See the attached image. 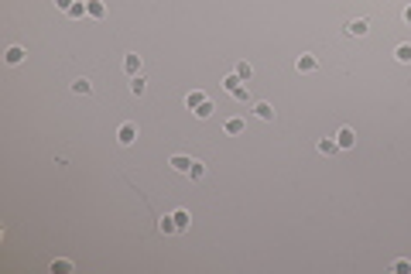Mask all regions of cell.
<instances>
[{
  "instance_id": "21",
  "label": "cell",
  "mask_w": 411,
  "mask_h": 274,
  "mask_svg": "<svg viewBox=\"0 0 411 274\" xmlns=\"http://www.w3.org/2000/svg\"><path fill=\"white\" fill-rule=\"evenodd\" d=\"M189 178H192V182H202V178H206V165H202V161H192V168H189Z\"/></svg>"
},
{
  "instance_id": "27",
  "label": "cell",
  "mask_w": 411,
  "mask_h": 274,
  "mask_svg": "<svg viewBox=\"0 0 411 274\" xmlns=\"http://www.w3.org/2000/svg\"><path fill=\"white\" fill-rule=\"evenodd\" d=\"M401 18H404V24H411V4L404 7V14H401Z\"/></svg>"
},
{
  "instance_id": "8",
  "label": "cell",
  "mask_w": 411,
  "mask_h": 274,
  "mask_svg": "<svg viewBox=\"0 0 411 274\" xmlns=\"http://www.w3.org/2000/svg\"><path fill=\"white\" fill-rule=\"evenodd\" d=\"M24 55H28V52H24L21 45H11V48L4 52V62H7V65H21V62H24Z\"/></svg>"
},
{
  "instance_id": "2",
  "label": "cell",
  "mask_w": 411,
  "mask_h": 274,
  "mask_svg": "<svg viewBox=\"0 0 411 274\" xmlns=\"http://www.w3.org/2000/svg\"><path fill=\"white\" fill-rule=\"evenodd\" d=\"M336 144H339V151L356 148V134H353V127H339V130H336Z\"/></svg>"
},
{
  "instance_id": "1",
  "label": "cell",
  "mask_w": 411,
  "mask_h": 274,
  "mask_svg": "<svg viewBox=\"0 0 411 274\" xmlns=\"http://www.w3.org/2000/svg\"><path fill=\"white\" fill-rule=\"evenodd\" d=\"M117 141L123 144V148H130V144L137 141V123L134 120H123V123L117 127Z\"/></svg>"
},
{
  "instance_id": "5",
  "label": "cell",
  "mask_w": 411,
  "mask_h": 274,
  "mask_svg": "<svg viewBox=\"0 0 411 274\" xmlns=\"http://www.w3.org/2000/svg\"><path fill=\"white\" fill-rule=\"evenodd\" d=\"M48 271H52V274H72V271H76V264H72L69 257H55V260L48 264Z\"/></svg>"
},
{
  "instance_id": "12",
  "label": "cell",
  "mask_w": 411,
  "mask_h": 274,
  "mask_svg": "<svg viewBox=\"0 0 411 274\" xmlns=\"http://www.w3.org/2000/svg\"><path fill=\"white\" fill-rule=\"evenodd\" d=\"M315 148H319V155H329V158H333L336 151H339V144H336V137H322V141H319Z\"/></svg>"
},
{
  "instance_id": "15",
  "label": "cell",
  "mask_w": 411,
  "mask_h": 274,
  "mask_svg": "<svg viewBox=\"0 0 411 274\" xmlns=\"http://www.w3.org/2000/svg\"><path fill=\"white\" fill-rule=\"evenodd\" d=\"M254 113H257L260 120H264V123H271V120H274V106H271V103H257V106H254Z\"/></svg>"
},
{
  "instance_id": "13",
  "label": "cell",
  "mask_w": 411,
  "mask_h": 274,
  "mask_svg": "<svg viewBox=\"0 0 411 274\" xmlns=\"http://www.w3.org/2000/svg\"><path fill=\"white\" fill-rule=\"evenodd\" d=\"M394 59L401 62V65H411V41H404V45L394 48Z\"/></svg>"
},
{
  "instance_id": "23",
  "label": "cell",
  "mask_w": 411,
  "mask_h": 274,
  "mask_svg": "<svg viewBox=\"0 0 411 274\" xmlns=\"http://www.w3.org/2000/svg\"><path fill=\"white\" fill-rule=\"evenodd\" d=\"M213 110H216L213 99H206V103H202V106L196 110V117H199V120H209V117H213Z\"/></svg>"
},
{
  "instance_id": "17",
  "label": "cell",
  "mask_w": 411,
  "mask_h": 274,
  "mask_svg": "<svg viewBox=\"0 0 411 274\" xmlns=\"http://www.w3.org/2000/svg\"><path fill=\"white\" fill-rule=\"evenodd\" d=\"M148 93V82L141 76H130V96H144Z\"/></svg>"
},
{
  "instance_id": "6",
  "label": "cell",
  "mask_w": 411,
  "mask_h": 274,
  "mask_svg": "<svg viewBox=\"0 0 411 274\" xmlns=\"http://www.w3.org/2000/svg\"><path fill=\"white\" fill-rule=\"evenodd\" d=\"M123 72L127 76H141V55L137 52H127L123 55Z\"/></svg>"
},
{
  "instance_id": "10",
  "label": "cell",
  "mask_w": 411,
  "mask_h": 274,
  "mask_svg": "<svg viewBox=\"0 0 411 274\" xmlns=\"http://www.w3.org/2000/svg\"><path fill=\"white\" fill-rule=\"evenodd\" d=\"M86 14L96 18V21H103L106 18V4H103V0H86Z\"/></svg>"
},
{
  "instance_id": "14",
  "label": "cell",
  "mask_w": 411,
  "mask_h": 274,
  "mask_svg": "<svg viewBox=\"0 0 411 274\" xmlns=\"http://www.w3.org/2000/svg\"><path fill=\"white\" fill-rule=\"evenodd\" d=\"M243 127H247L243 117H230L226 123H223V130H226V134H243Z\"/></svg>"
},
{
  "instance_id": "24",
  "label": "cell",
  "mask_w": 411,
  "mask_h": 274,
  "mask_svg": "<svg viewBox=\"0 0 411 274\" xmlns=\"http://www.w3.org/2000/svg\"><path fill=\"white\" fill-rule=\"evenodd\" d=\"M233 99H236V103H247V99H250V89H247V82H240V86L233 89Z\"/></svg>"
},
{
  "instance_id": "22",
  "label": "cell",
  "mask_w": 411,
  "mask_h": 274,
  "mask_svg": "<svg viewBox=\"0 0 411 274\" xmlns=\"http://www.w3.org/2000/svg\"><path fill=\"white\" fill-rule=\"evenodd\" d=\"M65 14H69V18H89V14H86V0H76Z\"/></svg>"
},
{
  "instance_id": "26",
  "label": "cell",
  "mask_w": 411,
  "mask_h": 274,
  "mask_svg": "<svg viewBox=\"0 0 411 274\" xmlns=\"http://www.w3.org/2000/svg\"><path fill=\"white\" fill-rule=\"evenodd\" d=\"M72 4H76V0H55V7H59V11H69Z\"/></svg>"
},
{
  "instance_id": "25",
  "label": "cell",
  "mask_w": 411,
  "mask_h": 274,
  "mask_svg": "<svg viewBox=\"0 0 411 274\" xmlns=\"http://www.w3.org/2000/svg\"><path fill=\"white\" fill-rule=\"evenodd\" d=\"M240 82H243V79H240V76L233 72V76H226V79H223V89H230V93H233V89L240 86Z\"/></svg>"
},
{
  "instance_id": "4",
  "label": "cell",
  "mask_w": 411,
  "mask_h": 274,
  "mask_svg": "<svg viewBox=\"0 0 411 274\" xmlns=\"http://www.w3.org/2000/svg\"><path fill=\"white\" fill-rule=\"evenodd\" d=\"M367 31H370V21H367V18H356V21L346 24V35H353V38H363Z\"/></svg>"
},
{
  "instance_id": "11",
  "label": "cell",
  "mask_w": 411,
  "mask_h": 274,
  "mask_svg": "<svg viewBox=\"0 0 411 274\" xmlns=\"http://www.w3.org/2000/svg\"><path fill=\"white\" fill-rule=\"evenodd\" d=\"M158 230H161L165 236L178 233V223H175V216H161V219H158Z\"/></svg>"
},
{
  "instance_id": "19",
  "label": "cell",
  "mask_w": 411,
  "mask_h": 274,
  "mask_svg": "<svg viewBox=\"0 0 411 274\" xmlns=\"http://www.w3.org/2000/svg\"><path fill=\"white\" fill-rule=\"evenodd\" d=\"M236 76L243 79V82H250V79H254V65H250V62H236Z\"/></svg>"
},
{
  "instance_id": "3",
  "label": "cell",
  "mask_w": 411,
  "mask_h": 274,
  "mask_svg": "<svg viewBox=\"0 0 411 274\" xmlns=\"http://www.w3.org/2000/svg\"><path fill=\"white\" fill-rule=\"evenodd\" d=\"M295 69H298L302 76H309V72H315V69H319V59L305 52V55H298V59H295Z\"/></svg>"
},
{
  "instance_id": "16",
  "label": "cell",
  "mask_w": 411,
  "mask_h": 274,
  "mask_svg": "<svg viewBox=\"0 0 411 274\" xmlns=\"http://www.w3.org/2000/svg\"><path fill=\"white\" fill-rule=\"evenodd\" d=\"M72 93H76V96H89V93H93V82H89V79H76V82H72Z\"/></svg>"
},
{
  "instance_id": "7",
  "label": "cell",
  "mask_w": 411,
  "mask_h": 274,
  "mask_svg": "<svg viewBox=\"0 0 411 274\" xmlns=\"http://www.w3.org/2000/svg\"><path fill=\"white\" fill-rule=\"evenodd\" d=\"M192 161H196V158H189V155H175V158H172V161H168V165L175 168L178 175H189V168H192Z\"/></svg>"
},
{
  "instance_id": "20",
  "label": "cell",
  "mask_w": 411,
  "mask_h": 274,
  "mask_svg": "<svg viewBox=\"0 0 411 274\" xmlns=\"http://www.w3.org/2000/svg\"><path fill=\"white\" fill-rule=\"evenodd\" d=\"M387 271H391V274H411V260H408V257H401V260H394Z\"/></svg>"
},
{
  "instance_id": "18",
  "label": "cell",
  "mask_w": 411,
  "mask_h": 274,
  "mask_svg": "<svg viewBox=\"0 0 411 274\" xmlns=\"http://www.w3.org/2000/svg\"><path fill=\"white\" fill-rule=\"evenodd\" d=\"M175 223H178V233H182V230H189V223H192V216H189V209H175Z\"/></svg>"
},
{
  "instance_id": "9",
  "label": "cell",
  "mask_w": 411,
  "mask_h": 274,
  "mask_svg": "<svg viewBox=\"0 0 411 274\" xmlns=\"http://www.w3.org/2000/svg\"><path fill=\"white\" fill-rule=\"evenodd\" d=\"M206 93H202V89H192V93H189V96H185V110H192V113H196L199 106H202V103H206Z\"/></svg>"
}]
</instances>
